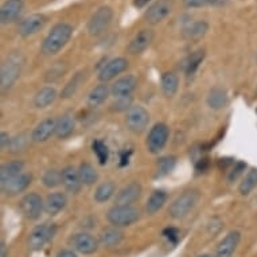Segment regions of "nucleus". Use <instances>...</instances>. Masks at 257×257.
<instances>
[{"mask_svg": "<svg viewBox=\"0 0 257 257\" xmlns=\"http://www.w3.org/2000/svg\"><path fill=\"white\" fill-rule=\"evenodd\" d=\"M92 148L93 152L97 156L100 165H105L108 159H109V150L106 147V144L101 140H94L92 144Z\"/></svg>", "mask_w": 257, "mask_h": 257, "instance_id": "obj_40", "label": "nucleus"}, {"mask_svg": "<svg viewBox=\"0 0 257 257\" xmlns=\"http://www.w3.org/2000/svg\"><path fill=\"white\" fill-rule=\"evenodd\" d=\"M57 228L53 223H42L37 228L33 229V232L29 236V248L34 252L42 250L45 245L54 237Z\"/></svg>", "mask_w": 257, "mask_h": 257, "instance_id": "obj_6", "label": "nucleus"}, {"mask_svg": "<svg viewBox=\"0 0 257 257\" xmlns=\"http://www.w3.org/2000/svg\"><path fill=\"white\" fill-rule=\"evenodd\" d=\"M76 128V122L74 118L70 114H65L62 117L57 120V130H55V135L58 139H68L69 136L72 135Z\"/></svg>", "mask_w": 257, "mask_h": 257, "instance_id": "obj_29", "label": "nucleus"}, {"mask_svg": "<svg viewBox=\"0 0 257 257\" xmlns=\"http://www.w3.org/2000/svg\"><path fill=\"white\" fill-rule=\"evenodd\" d=\"M73 35V27L66 22H61L49 31L42 42V53L45 55H55L68 45Z\"/></svg>", "mask_w": 257, "mask_h": 257, "instance_id": "obj_1", "label": "nucleus"}, {"mask_svg": "<svg viewBox=\"0 0 257 257\" xmlns=\"http://www.w3.org/2000/svg\"><path fill=\"white\" fill-rule=\"evenodd\" d=\"M150 2H151V0H134V6H135L136 9H143V7H146Z\"/></svg>", "mask_w": 257, "mask_h": 257, "instance_id": "obj_50", "label": "nucleus"}, {"mask_svg": "<svg viewBox=\"0 0 257 257\" xmlns=\"http://www.w3.org/2000/svg\"><path fill=\"white\" fill-rule=\"evenodd\" d=\"M70 244L77 252L82 253V254H93V253L97 252L100 242L92 234L84 232L74 234L70 240Z\"/></svg>", "mask_w": 257, "mask_h": 257, "instance_id": "obj_14", "label": "nucleus"}, {"mask_svg": "<svg viewBox=\"0 0 257 257\" xmlns=\"http://www.w3.org/2000/svg\"><path fill=\"white\" fill-rule=\"evenodd\" d=\"M138 80L134 76H125L118 78L110 88V93L114 97H128L136 89Z\"/></svg>", "mask_w": 257, "mask_h": 257, "instance_id": "obj_21", "label": "nucleus"}, {"mask_svg": "<svg viewBox=\"0 0 257 257\" xmlns=\"http://www.w3.org/2000/svg\"><path fill=\"white\" fill-rule=\"evenodd\" d=\"M55 98H57V90L51 86H46L37 92L34 96V105L38 109H43L51 105L55 101Z\"/></svg>", "mask_w": 257, "mask_h": 257, "instance_id": "obj_28", "label": "nucleus"}, {"mask_svg": "<svg viewBox=\"0 0 257 257\" xmlns=\"http://www.w3.org/2000/svg\"><path fill=\"white\" fill-rule=\"evenodd\" d=\"M130 156H131V151H126V150L120 154V166L121 167H124V166L130 163Z\"/></svg>", "mask_w": 257, "mask_h": 257, "instance_id": "obj_48", "label": "nucleus"}, {"mask_svg": "<svg viewBox=\"0 0 257 257\" xmlns=\"http://www.w3.org/2000/svg\"><path fill=\"white\" fill-rule=\"evenodd\" d=\"M175 167V158L174 156H163L156 163V178L169 175Z\"/></svg>", "mask_w": 257, "mask_h": 257, "instance_id": "obj_37", "label": "nucleus"}, {"mask_svg": "<svg viewBox=\"0 0 257 257\" xmlns=\"http://www.w3.org/2000/svg\"><path fill=\"white\" fill-rule=\"evenodd\" d=\"M183 3L187 9H199L209 5V0H183Z\"/></svg>", "mask_w": 257, "mask_h": 257, "instance_id": "obj_45", "label": "nucleus"}, {"mask_svg": "<svg viewBox=\"0 0 257 257\" xmlns=\"http://www.w3.org/2000/svg\"><path fill=\"white\" fill-rule=\"evenodd\" d=\"M166 201H167V194H166V191H163V190H156V191H154V193L150 195V198H148L147 205H146V211L151 215L155 214V213H158L162 207L165 206Z\"/></svg>", "mask_w": 257, "mask_h": 257, "instance_id": "obj_30", "label": "nucleus"}, {"mask_svg": "<svg viewBox=\"0 0 257 257\" xmlns=\"http://www.w3.org/2000/svg\"><path fill=\"white\" fill-rule=\"evenodd\" d=\"M257 185V169L249 170L248 174L245 175L242 182L238 186V193L241 195H248L253 191Z\"/></svg>", "mask_w": 257, "mask_h": 257, "instance_id": "obj_36", "label": "nucleus"}, {"mask_svg": "<svg viewBox=\"0 0 257 257\" xmlns=\"http://www.w3.org/2000/svg\"><path fill=\"white\" fill-rule=\"evenodd\" d=\"M0 256L2 257L9 256V250H7V246H6L5 242H2V246H0Z\"/></svg>", "mask_w": 257, "mask_h": 257, "instance_id": "obj_52", "label": "nucleus"}, {"mask_svg": "<svg viewBox=\"0 0 257 257\" xmlns=\"http://www.w3.org/2000/svg\"><path fill=\"white\" fill-rule=\"evenodd\" d=\"M30 140H31V136L27 135V134H21V135L15 136L13 140H11V144H10V151L14 152V154H18V152H23L29 146Z\"/></svg>", "mask_w": 257, "mask_h": 257, "instance_id": "obj_39", "label": "nucleus"}, {"mask_svg": "<svg viewBox=\"0 0 257 257\" xmlns=\"http://www.w3.org/2000/svg\"><path fill=\"white\" fill-rule=\"evenodd\" d=\"M203 58H205V51L203 50H197L194 53L187 57L185 61V72L187 76H193L197 70H198L199 65L202 63Z\"/></svg>", "mask_w": 257, "mask_h": 257, "instance_id": "obj_35", "label": "nucleus"}, {"mask_svg": "<svg viewBox=\"0 0 257 257\" xmlns=\"http://www.w3.org/2000/svg\"><path fill=\"white\" fill-rule=\"evenodd\" d=\"M78 174H80L82 185L85 186H92L98 181V173L96 171V169L86 162L81 163L80 167H78Z\"/></svg>", "mask_w": 257, "mask_h": 257, "instance_id": "obj_32", "label": "nucleus"}, {"mask_svg": "<svg viewBox=\"0 0 257 257\" xmlns=\"http://www.w3.org/2000/svg\"><path fill=\"white\" fill-rule=\"evenodd\" d=\"M154 31L150 29L140 30L139 33L131 39V42L128 43L126 46V51L132 55L142 54L143 51H146L148 47L151 46V43L154 42Z\"/></svg>", "mask_w": 257, "mask_h": 257, "instance_id": "obj_13", "label": "nucleus"}, {"mask_svg": "<svg viewBox=\"0 0 257 257\" xmlns=\"http://www.w3.org/2000/svg\"><path fill=\"white\" fill-rule=\"evenodd\" d=\"M85 72H78L76 73L74 76L70 78L68 84L65 85V88L62 89V92H61V97L62 98H70L74 94V93L78 90V88L81 86V84L84 82L85 80Z\"/></svg>", "mask_w": 257, "mask_h": 257, "instance_id": "obj_33", "label": "nucleus"}, {"mask_svg": "<svg viewBox=\"0 0 257 257\" xmlns=\"http://www.w3.org/2000/svg\"><path fill=\"white\" fill-rule=\"evenodd\" d=\"M241 234L237 230L229 232L222 240L219 241L215 250V257H232L236 252L237 246L240 244Z\"/></svg>", "mask_w": 257, "mask_h": 257, "instance_id": "obj_15", "label": "nucleus"}, {"mask_svg": "<svg viewBox=\"0 0 257 257\" xmlns=\"http://www.w3.org/2000/svg\"><path fill=\"white\" fill-rule=\"evenodd\" d=\"M46 25V17L43 14H33L30 17L22 19L18 26V33L23 38H29L31 35H35Z\"/></svg>", "mask_w": 257, "mask_h": 257, "instance_id": "obj_11", "label": "nucleus"}, {"mask_svg": "<svg viewBox=\"0 0 257 257\" xmlns=\"http://www.w3.org/2000/svg\"><path fill=\"white\" fill-rule=\"evenodd\" d=\"M150 122V114L143 106L136 105L131 106L128 112H126L125 124L126 128L134 134H142L146 131V128L148 126Z\"/></svg>", "mask_w": 257, "mask_h": 257, "instance_id": "obj_7", "label": "nucleus"}, {"mask_svg": "<svg viewBox=\"0 0 257 257\" xmlns=\"http://www.w3.org/2000/svg\"><path fill=\"white\" fill-rule=\"evenodd\" d=\"M57 257H77V254L73 250H69V249H63L61 252H58Z\"/></svg>", "mask_w": 257, "mask_h": 257, "instance_id": "obj_49", "label": "nucleus"}, {"mask_svg": "<svg viewBox=\"0 0 257 257\" xmlns=\"http://www.w3.org/2000/svg\"><path fill=\"white\" fill-rule=\"evenodd\" d=\"M114 193H116V185L113 182H104L94 191V201L98 203H104L106 201H109L114 195Z\"/></svg>", "mask_w": 257, "mask_h": 257, "instance_id": "obj_31", "label": "nucleus"}, {"mask_svg": "<svg viewBox=\"0 0 257 257\" xmlns=\"http://www.w3.org/2000/svg\"><path fill=\"white\" fill-rule=\"evenodd\" d=\"M207 31H209V23L205 21H197L183 29V37L187 41H198L207 34Z\"/></svg>", "mask_w": 257, "mask_h": 257, "instance_id": "obj_23", "label": "nucleus"}, {"mask_svg": "<svg viewBox=\"0 0 257 257\" xmlns=\"http://www.w3.org/2000/svg\"><path fill=\"white\" fill-rule=\"evenodd\" d=\"M207 167H209V159L206 158H201V159L197 160V163H195V169L199 173H203V171H206Z\"/></svg>", "mask_w": 257, "mask_h": 257, "instance_id": "obj_47", "label": "nucleus"}, {"mask_svg": "<svg viewBox=\"0 0 257 257\" xmlns=\"http://www.w3.org/2000/svg\"><path fill=\"white\" fill-rule=\"evenodd\" d=\"M68 203V198L63 193H51L45 201V211L49 215H57L62 211Z\"/></svg>", "mask_w": 257, "mask_h": 257, "instance_id": "obj_22", "label": "nucleus"}, {"mask_svg": "<svg viewBox=\"0 0 257 257\" xmlns=\"http://www.w3.org/2000/svg\"><path fill=\"white\" fill-rule=\"evenodd\" d=\"M207 105L209 108L214 110L223 109L225 106L228 105V96L226 92L219 86L210 89V92L207 94Z\"/></svg>", "mask_w": 257, "mask_h": 257, "instance_id": "obj_27", "label": "nucleus"}, {"mask_svg": "<svg viewBox=\"0 0 257 257\" xmlns=\"http://www.w3.org/2000/svg\"><path fill=\"white\" fill-rule=\"evenodd\" d=\"M23 2L22 0H7L0 9V21L3 25H10L21 17L23 13Z\"/></svg>", "mask_w": 257, "mask_h": 257, "instance_id": "obj_17", "label": "nucleus"}, {"mask_svg": "<svg viewBox=\"0 0 257 257\" xmlns=\"http://www.w3.org/2000/svg\"><path fill=\"white\" fill-rule=\"evenodd\" d=\"M163 236L173 244H178V241L181 240V234L177 228H167L163 230Z\"/></svg>", "mask_w": 257, "mask_h": 257, "instance_id": "obj_44", "label": "nucleus"}, {"mask_svg": "<svg viewBox=\"0 0 257 257\" xmlns=\"http://www.w3.org/2000/svg\"><path fill=\"white\" fill-rule=\"evenodd\" d=\"M131 96H128V97H116V100L110 104L109 109L112 110V112H121V110L130 109V108H131Z\"/></svg>", "mask_w": 257, "mask_h": 257, "instance_id": "obj_41", "label": "nucleus"}, {"mask_svg": "<svg viewBox=\"0 0 257 257\" xmlns=\"http://www.w3.org/2000/svg\"><path fill=\"white\" fill-rule=\"evenodd\" d=\"M142 195V185L138 182H132L125 187H122L116 195V205L122 206H132V203L136 202Z\"/></svg>", "mask_w": 257, "mask_h": 257, "instance_id": "obj_18", "label": "nucleus"}, {"mask_svg": "<svg viewBox=\"0 0 257 257\" xmlns=\"http://www.w3.org/2000/svg\"><path fill=\"white\" fill-rule=\"evenodd\" d=\"M139 211L134 206H122V205H114L110 207L106 214V218L114 228H125L132 223H135L139 219Z\"/></svg>", "mask_w": 257, "mask_h": 257, "instance_id": "obj_3", "label": "nucleus"}, {"mask_svg": "<svg viewBox=\"0 0 257 257\" xmlns=\"http://www.w3.org/2000/svg\"><path fill=\"white\" fill-rule=\"evenodd\" d=\"M197 257H211L210 254H201V256H197Z\"/></svg>", "mask_w": 257, "mask_h": 257, "instance_id": "obj_53", "label": "nucleus"}, {"mask_svg": "<svg viewBox=\"0 0 257 257\" xmlns=\"http://www.w3.org/2000/svg\"><path fill=\"white\" fill-rule=\"evenodd\" d=\"M128 59L122 58V57H118V58H113L108 61V62L100 69L98 72V78L100 81H102L104 84L108 82V81L113 80L114 77L121 74L122 72H125L128 69Z\"/></svg>", "mask_w": 257, "mask_h": 257, "instance_id": "obj_12", "label": "nucleus"}, {"mask_svg": "<svg viewBox=\"0 0 257 257\" xmlns=\"http://www.w3.org/2000/svg\"><path fill=\"white\" fill-rule=\"evenodd\" d=\"M245 167H246V165H245L244 162H237L236 165H234V167L232 169V171L229 173V182H234L237 179V178L240 177L241 174H242V171L245 170Z\"/></svg>", "mask_w": 257, "mask_h": 257, "instance_id": "obj_43", "label": "nucleus"}, {"mask_svg": "<svg viewBox=\"0 0 257 257\" xmlns=\"http://www.w3.org/2000/svg\"><path fill=\"white\" fill-rule=\"evenodd\" d=\"M22 66L23 63L19 61L18 55H11L2 63L0 69V88L3 92L13 88V85L17 82V80L21 76Z\"/></svg>", "mask_w": 257, "mask_h": 257, "instance_id": "obj_4", "label": "nucleus"}, {"mask_svg": "<svg viewBox=\"0 0 257 257\" xmlns=\"http://www.w3.org/2000/svg\"><path fill=\"white\" fill-rule=\"evenodd\" d=\"M109 92L110 89L108 88V85L105 84H100L97 85V86H94L88 94L86 104H88V106H90V108H97L98 105H101L102 102L108 98Z\"/></svg>", "mask_w": 257, "mask_h": 257, "instance_id": "obj_26", "label": "nucleus"}, {"mask_svg": "<svg viewBox=\"0 0 257 257\" xmlns=\"http://www.w3.org/2000/svg\"><path fill=\"white\" fill-rule=\"evenodd\" d=\"M42 183L47 189H54L62 183V171H58L55 169L47 170L46 173L43 174Z\"/></svg>", "mask_w": 257, "mask_h": 257, "instance_id": "obj_38", "label": "nucleus"}, {"mask_svg": "<svg viewBox=\"0 0 257 257\" xmlns=\"http://www.w3.org/2000/svg\"><path fill=\"white\" fill-rule=\"evenodd\" d=\"M23 169H25V163L22 160H13V162L2 166V169H0V185H5L6 182H9L10 179L18 177L19 174H22Z\"/></svg>", "mask_w": 257, "mask_h": 257, "instance_id": "obj_25", "label": "nucleus"}, {"mask_svg": "<svg viewBox=\"0 0 257 257\" xmlns=\"http://www.w3.org/2000/svg\"><path fill=\"white\" fill-rule=\"evenodd\" d=\"M113 21V10L108 6H102L96 10L88 22L89 34L93 37H100L109 29L110 23Z\"/></svg>", "mask_w": 257, "mask_h": 257, "instance_id": "obj_5", "label": "nucleus"}, {"mask_svg": "<svg viewBox=\"0 0 257 257\" xmlns=\"http://www.w3.org/2000/svg\"><path fill=\"white\" fill-rule=\"evenodd\" d=\"M174 9V0H156L144 13V21L148 25H158L169 17Z\"/></svg>", "mask_w": 257, "mask_h": 257, "instance_id": "obj_9", "label": "nucleus"}, {"mask_svg": "<svg viewBox=\"0 0 257 257\" xmlns=\"http://www.w3.org/2000/svg\"><path fill=\"white\" fill-rule=\"evenodd\" d=\"M229 0H209V5L214 6V7H222L228 3Z\"/></svg>", "mask_w": 257, "mask_h": 257, "instance_id": "obj_51", "label": "nucleus"}, {"mask_svg": "<svg viewBox=\"0 0 257 257\" xmlns=\"http://www.w3.org/2000/svg\"><path fill=\"white\" fill-rule=\"evenodd\" d=\"M31 181H33V177L30 174L22 173L18 177L10 179L9 182H6L5 185L0 186H2V191L6 195H17L22 193V191H25L31 185Z\"/></svg>", "mask_w": 257, "mask_h": 257, "instance_id": "obj_19", "label": "nucleus"}, {"mask_svg": "<svg viewBox=\"0 0 257 257\" xmlns=\"http://www.w3.org/2000/svg\"><path fill=\"white\" fill-rule=\"evenodd\" d=\"M170 130L169 126L163 124V122H159V124H155L152 126L151 131L148 134L147 138V150L151 154H159L163 148L166 147L167 144V140H169Z\"/></svg>", "mask_w": 257, "mask_h": 257, "instance_id": "obj_8", "label": "nucleus"}, {"mask_svg": "<svg viewBox=\"0 0 257 257\" xmlns=\"http://www.w3.org/2000/svg\"><path fill=\"white\" fill-rule=\"evenodd\" d=\"M178 85H179V81L174 73H165L162 76V90L166 97H173L177 93Z\"/></svg>", "mask_w": 257, "mask_h": 257, "instance_id": "obj_34", "label": "nucleus"}, {"mask_svg": "<svg viewBox=\"0 0 257 257\" xmlns=\"http://www.w3.org/2000/svg\"><path fill=\"white\" fill-rule=\"evenodd\" d=\"M55 130H57V120L51 117L45 118L35 126L34 131L31 132V142L37 144L45 143L54 135Z\"/></svg>", "mask_w": 257, "mask_h": 257, "instance_id": "obj_16", "label": "nucleus"}, {"mask_svg": "<svg viewBox=\"0 0 257 257\" xmlns=\"http://www.w3.org/2000/svg\"><path fill=\"white\" fill-rule=\"evenodd\" d=\"M199 201V193L197 190H186L174 199L169 209L170 215L175 219L183 218L193 210Z\"/></svg>", "mask_w": 257, "mask_h": 257, "instance_id": "obj_2", "label": "nucleus"}, {"mask_svg": "<svg viewBox=\"0 0 257 257\" xmlns=\"http://www.w3.org/2000/svg\"><path fill=\"white\" fill-rule=\"evenodd\" d=\"M22 214L27 219H38L45 210V202L37 193L26 194L21 201Z\"/></svg>", "mask_w": 257, "mask_h": 257, "instance_id": "obj_10", "label": "nucleus"}, {"mask_svg": "<svg viewBox=\"0 0 257 257\" xmlns=\"http://www.w3.org/2000/svg\"><path fill=\"white\" fill-rule=\"evenodd\" d=\"M11 138L7 132H2L0 134V147L2 150H6V148H10V144H11Z\"/></svg>", "mask_w": 257, "mask_h": 257, "instance_id": "obj_46", "label": "nucleus"}, {"mask_svg": "<svg viewBox=\"0 0 257 257\" xmlns=\"http://www.w3.org/2000/svg\"><path fill=\"white\" fill-rule=\"evenodd\" d=\"M122 238H124V233L118 230V228H108L100 233L98 242L104 248H114L121 242Z\"/></svg>", "mask_w": 257, "mask_h": 257, "instance_id": "obj_24", "label": "nucleus"}, {"mask_svg": "<svg viewBox=\"0 0 257 257\" xmlns=\"http://www.w3.org/2000/svg\"><path fill=\"white\" fill-rule=\"evenodd\" d=\"M66 72V68L62 69V65H55L46 73V81L47 82H54V81L59 80L63 76V73Z\"/></svg>", "mask_w": 257, "mask_h": 257, "instance_id": "obj_42", "label": "nucleus"}, {"mask_svg": "<svg viewBox=\"0 0 257 257\" xmlns=\"http://www.w3.org/2000/svg\"><path fill=\"white\" fill-rule=\"evenodd\" d=\"M62 185L70 194H78L81 187H82L78 170L74 169L73 166L65 167L62 170Z\"/></svg>", "mask_w": 257, "mask_h": 257, "instance_id": "obj_20", "label": "nucleus"}]
</instances>
